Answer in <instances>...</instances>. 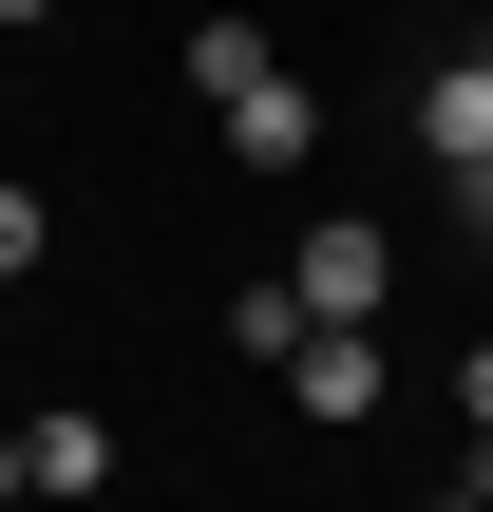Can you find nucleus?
Here are the masks:
<instances>
[{"mask_svg": "<svg viewBox=\"0 0 493 512\" xmlns=\"http://www.w3.org/2000/svg\"><path fill=\"white\" fill-rule=\"evenodd\" d=\"M228 152H247V171H304V152H323V95H304V76H247V95H228Z\"/></svg>", "mask_w": 493, "mask_h": 512, "instance_id": "obj_2", "label": "nucleus"}, {"mask_svg": "<svg viewBox=\"0 0 493 512\" xmlns=\"http://www.w3.org/2000/svg\"><path fill=\"white\" fill-rule=\"evenodd\" d=\"M456 399H475V437H493V342H475V361H456Z\"/></svg>", "mask_w": 493, "mask_h": 512, "instance_id": "obj_9", "label": "nucleus"}, {"mask_svg": "<svg viewBox=\"0 0 493 512\" xmlns=\"http://www.w3.org/2000/svg\"><path fill=\"white\" fill-rule=\"evenodd\" d=\"M285 399H304V418H380V342H361V323H304Z\"/></svg>", "mask_w": 493, "mask_h": 512, "instance_id": "obj_3", "label": "nucleus"}, {"mask_svg": "<svg viewBox=\"0 0 493 512\" xmlns=\"http://www.w3.org/2000/svg\"><path fill=\"white\" fill-rule=\"evenodd\" d=\"M19 475H38V494H95V475H114V437L57 399V418H19Z\"/></svg>", "mask_w": 493, "mask_h": 512, "instance_id": "obj_5", "label": "nucleus"}, {"mask_svg": "<svg viewBox=\"0 0 493 512\" xmlns=\"http://www.w3.org/2000/svg\"><path fill=\"white\" fill-rule=\"evenodd\" d=\"M437 512H493V494H437Z\"/></svg>", "mask_w": 493, "mask_h": 512, "instance_id": "obj_11", "label": "nucleus"}, {"mask_svg": "<svg viewBox=\"0 0 493 512\" xmlns=\"http://www.w3.org/2000/svg\"><path fill=\"white\" fill-rule=\"evenodd\" d=\"M285 285H304V323H380V285H399V247H380L361 209H323V228L285 247Z\"/></svg>", "mask_w": 493, "mask_h": 512, "instance_id": "obj_1", "label": "nucleus"}, {"mask_svg": "<svg viewBox=\"0 0 493 512\" xmlns=\"http://www.w3.org/2000/svg\"><path fill=\"white\" fill-rule=\"evenodd\" d=\"M19 494H38V475H19V437H0V512H19Z\"/></svg>", "mask_w": 493, "mask_h": 512, "instance_id": "obj_10", "label": "nucleus"}, {"mask_svg": "<svg viewBox=\"0 0 493 512\" xmlns=\"http://www.w3.org/2000/svg\"><path fill=\"white\" fill-rule=\"evenodd\" d=\"M19 266H38V190L0 171V285H19Z\"/></svg>", "mask_w": 493, "mask_h": 512, "instance_id": "obj_7", "label": "nucleus"}, {"mask_svg": "<svg viewBox=\"0 0 493 512\" xmlns=\"http://www.w3.org/2000/svg\"><path fill=\"white\" fill-rule=\"evenodd\" d=\"M418 152H437V171L493 152V57H437V76H418Z\"/></svg>", "mask_w": 493, "mask_h": 512, "instance_id": "obj_4", "label": "nucleus"}, {"mask_svg": "<svg viewBox=\"0 0 493 512\" xmlns=\"http://www.w3.org/2000/svg\"><path fill=\"white\" fill-rule=\"evenodd\" d=\"M437 190H456V228H475V247H493V152H475V171H437Z\"/></svg>", "mask_w": 493, "mask_h": 512, "instance_id": "obj_8", "label": "nucleus"}, {"mask_svg": "<svg viewBox=\"0 0 493 512\" xmlns=\"http://www.w3.org/2000/svg\"><path fill=\"white\" fill-rule=\"evenodd\" d=\"M247 76H285V57H266V19H190V95H209V114H228V95H247Z\"/></svg>", "mask_w": 493, "mask_h": 512, "instance_id": "obj_6", "label": "nucleus"}]
</instances>
